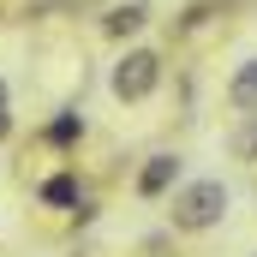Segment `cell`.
I'll list each match as a JSON object with an SVG mask.
<instances>
[{
    "label": "cell",
    "instance_id": "obj_4",
    "mask_svg": "<svg viewBox=\"0 0 257 257\" xmlns=\"http://www.w3.org/2000/svg\"><path fill=\"white\" fill-rule=\"evenodd\" d=\"M227 102L239 108V114H257V60H245L233 72V84H227Z\"/></svg>",
    "mask_w": 257,
    "mask_h": 257
},
{
    "label": "cell",
    "instance_id": "obj_6",
    "mask_svg": "<svg viewBox=\"0 0 257 257\" xmlns=\"http://www.w3.org/2000/svg\"><path fill=\"white\" fill-rule=\"evenodd\" d=\"M42 203H54V209H72V203H78V180H72V174H54V180H42Z\"/></svg>",
    "mask_w": 257,
    "mask_h": 257
},
{
    "label": "cell",
    "instance_id": "obj_3",
    "mask_svg": "<svg viewBox=\"0 0 257 257\" xmlns=\"http://www.w3.org/2000/svg\"><path fill=\"white\" fill-rule=\"evenodd\" d=\"M180 186V156H150L144 162V174H138V197H162V192H174Z\"/></svg>",
    "mask_w": 257,
    "mask_h": 257
},
{
    "label": "cell",
    "instance_id": "obj_1",
    "mask_svg": "<svg viewBox=\"0 0 257 257\" xmlns=\"http://www.w3.org/2000/svg\"><path fill=\"white\" fill-rule=\"evenodd\" d=\"M174 227L180 233H203V227H215L221 215H227V186L221 180H192V186H180L174 192Z\"/></svg>",
    "mask_w": 257,
    "mask_h": 257
},
{
    "label": "cell",
    "instance_id": "obj_2",
    "mask_svg": "<svg viewBox=\"0 0 257 257\" xmlns=\"http://www.w3.org/2000/svg\"><path fill=\"white\" fill-rule=\"evenodd\" d=\"M108 84H114V96H120V102H144V96L162 84V60H156L150 48H132L126 60L114 66V78H108Z\"/></svg>",
    "mask_w": 257,
    "mask_h": 257
},
{
    "label": "cell",
    "instance_id": "obj_8",
    "mask_svg": "<svg viewBox=\"0 0 257 257\" xmlns=\"http://www.w3.org/2000/svg\"><path fill=\"white\" fill-rule=\"evenodd\" d=\"M233 156H245V162L257 156V114H245V126L233 132Z\"/></svg>",
    "mask_w": 257,
    "mask_h": 257
},
{
    "label": "cell",
    "instance_id": "obj_9",
    "mask_svg": "<svg viewBox=\"0 0 257 257\" xmlns=\"http://www.w3.org/2000/svg\"><path fill=\"white\" fill-rule=\"evenodd\" d=\"M12 132V114H6V84H0V138Z\"/></svg>",
    "mask_w": 257,
    "mask_h": 257
},
{
    "label": "cell",
    "instance_id": "obj_7",
    "mask_svg": "<svg viewBox=\"0 0 257 257\" xmlns=\"http://www.w3.org/2000/svg\"><path fill=\"white\" fill-rule=\"evenodd\" d=\"M78 138H84V120H78V114H60V120L48 126V144H54V150H66V144H78Z\"/></svg>",
    "mask_w": 257,
    "mask_h": 257
},
{
    "label": "cell",
    "instance_id": "obj_5",
    "mask_svg": "<svg viewBox=\"0 0 257 257\" xmlns=\"http://www.w3.org/2000/svg\"><path fill=\"white\" fill-rule=\"evenodd\" d=\"M144 24H150V6H144V0H126V6L108 12V36H132V30H144Z\"/></svg>",
    "mask_w": 257,
    "mask_h": 257
}]
</instances>
